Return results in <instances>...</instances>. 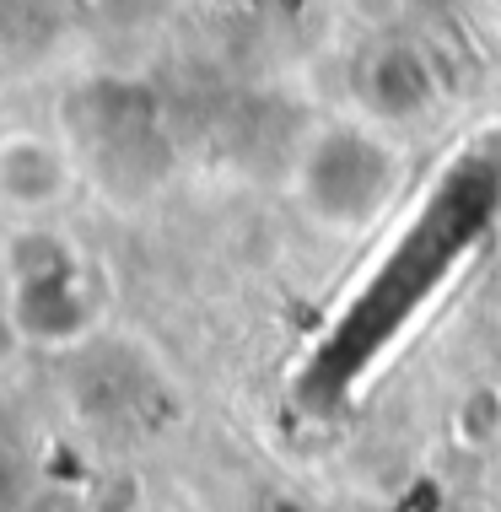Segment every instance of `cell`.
Listing matches in <instances>:
<instances>
[{
    "label": "cell",
    "instance_id": "1",
    "mask_svg": "<svg viewBox=\"0 0 501 512\" xmlns=\"http://www.w3.org/2000/svg\"><path fill=\"white\" fill-rule=\"evenodd\" d=\"M405 189V151L372 119L324 124L297 157V200L313 227L361 232Z\"/></svg>",
    "mask_w": 501,
    "mask_h": 512
},
{
    "label": "cell",
    "instance_id": "4",
    "mask_svg": "<svg viewBox=\"0 0 501 512\" xmlns=\"http://www.w3.org/2000/svg\"><path fill=\"white\" fill-rule=\"evenodd\" d=\"M71 184H76L71 151L54 141V135H38V130L0 135V200L17 216L44 221L54 205H65Z\"/></svg>",
    "mask_w": 501,
    "mask_h": 512
},
{
    "label": "cell",
    "instance_id": "3",
    "mask_svg": "<svg viewBox=\"0 0 501 512\" xmlns=\"http://www.w3.org/2000/svg\"><path fill=\"white\" fill-rule=\"evenodd\" d=\"M356 103L372 124H415L442 103V71L415 38H378L356 60Z\"/></svg>",
    "mask_w": 501,
    "mask_h": 512
},
{
    "label": "cell",
    "instance_id": "2",
    "mask_svg": "<svg viewBox=\"0 0 501 512\" xmlns=\"http://www.w3.org/2000/svg\"><path fill=\"white\" fill-rule=\"evenodd\" d=\"M6 275H11V324L17 340L38 345H76L97 324V292L87 259L76 254L60 232L44 221H27L6 243Z\"/></svg>",
    "mask_w": 501,
    "mask_h": 512
}]
</instances>
